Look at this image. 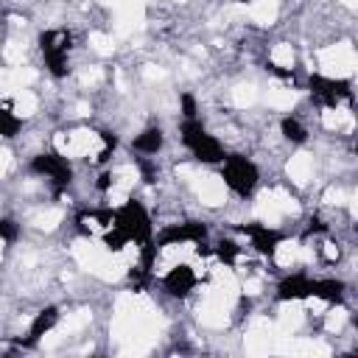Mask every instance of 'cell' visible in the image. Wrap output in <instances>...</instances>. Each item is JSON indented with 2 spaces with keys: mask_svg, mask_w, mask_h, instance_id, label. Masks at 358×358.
Instances as JSON below:
<instances>
[{
  "mask_svg": "<svg viewBox=\"0 0 358 358\" xmlns=\"http://www.w3.org/2000/svg\"><path fill=\"white\" fill-rule=\"evenodd\" d=\"M221 176H224V182H227V187H229L232 193L243 196V199L252 196L255 187H257V182H260V173H257L255 162L246 159L243 154H229V157H224V162H221Z\"/></svg>",
  "mask_w": 358,
  "mask_h": 358,
  "instance_id": "obj_1",
  "label": "cell"
},
{
  "mask_svg": "<svg viewBox=\"0 0 358 358\" xmlns=\"http://www.w3.org/2000/svg\"><path fill=\"white\" fill-rule=\"evenodd\" d=\"M182 143L193 151V157L199 162H224V157H227L221 143L213 134H207V129L196 117H185V123H182Z\"/></svg>",
  "mask_w": 358,
  "mask_h": 358,
  "instance_id": "obj_2",
  "label": "cell"
},
{
  "mask_svg": "<svg viewBox=\"0 0 358 358\" xmlns=\"http://www.w3.org/2000/svg\"><path fill=\"white\" fill-rule=\"evenodd\" d=\"M70 31H62V28H50L39 36V50H42V59H45V67L53 78H62L67 76V53H70Z\"/></svg>",
  "mask_w": 358,
  "mask_h": 358,
  "instance_id": "obj_3",
  "label": "cell"
},
{
  "mask_svg": "<svg viewBox=\"0 0 358 358\" xmlns=\"http://www.w3.org/2000/svg\"><path fill=\"white\" fill-rule=\"evenodd\" d=\"M129 241L134 243H148L151 241V218L145 213V207L137 199H129L123 207L115 210V224Z\"/></svg>",
  "mask_w": 358,
  "mask_h": 358,
  "instance_id": "obj_4",
  "label": "cell"
},
{
  "mask_svg": "<svg viewBox=\"0 0 358 358\" xmlns=\"http://www.w3.org/2000/svg\"><path fill=\"white\" fill-rule=\"evenodd\" d=\"M31 171H34V173L48 176V179L53 182V190H56V193L67 190V185L73 182V168H70L67 157L53 154V151H50V154H39V157H34Z\"/></svg>",
  "mask_w": 358,
  "mask_h": 358,
  "instance_id": "obj_5",
  "label": "cell"
},
{
  "mask_svg": "<svg viewBox=\"0 0 358 358\" xmlns=\"http://www.w3.org/2000/svg\"><path fill=\"white\" fill-rule=\"evenodd\" d=\"M308 87H310L313 101H319L322 106H338V101H350V98H352L350 81H344V78L310 76V78H308Z\"/></svg>",
  "mask_w": 358,
  "mask_h": 358,
  "instance_id": "obj_6",
  "label": "cell"
},
{
  "mask_svg": "<svg viewBox=\"0 0 358 358\" xmlns=\"http://www.w3.org/2000/svg\"><path fill=\"white\" fill-rule=\"evenodd\" d=\"M241 232L252 238V246H255L260 255H274L277 246H280V241H282V232H277V229H271V227H266V224H257V221H255V224H243Z\"/></svg>",
  "mask_w": 358,
  "mask_h": 358,
  "instance_id": "obj_7",
  "label": "cell"
},
{
  "mask_svg": "<svg viewBox=\"0 0 358 358\" xmlns=\"http://www.w3.org/2000/svg\"><path fill=\"white\" fill-rule=\"evenodd\" d=\"M207 235V227L199 224V221H187V224H179V227H168L159 238H157V246H171V243H182V241H196L201 243Z\"/></svg>",
  "mask_w": 358,
  "mask_h": 358,
  "instance_id": "obj_8",
  "label": "cell"
},
{
  "mask_svg": "<svg viewBox=\"0 0 358 358\" xmlns=\"http://www.w3.org/2000/svg\"><path fill=\"white\" fill-rule=\"evenodd\" d=\"M193 285H196V274L190 266H173L162 280V288L171 296H187L193 291Z\"/></svg>",
  "mask_w": 358,
  "mask_h": 358,
  "instance_id": "obj_9",
  "label": "cell"
},
{
  "mask_svg": "<svg viewBox=\"0 0 358 358\" xmlns=\"http://www.w3.org/2000/svg\"><path fill=\"white\" fill-rule=\"evenodd\" d=\"M313 288H316V280H310L305 274H291L277 285V296L280 299H308V296H313Z\"/></svg>",
  "mask_w": 358,
  "mask_h": 358,
  "instance_id": "obj_10",
  "label": "cell"
},
{
  "mask_svg": "<svg viewBox=\"0 0 358 358\" xmlns=\"http://www.w3.org/2000/svg\"><path fill=\"white\" fill-rule=\"evenodd\" d=\"M56 319H59V310L56 308H45V310H39L36 316H34V322H31V330H28V338L22 341V347H34L53 324H56Z\"/></svg>",
  "mask_w": 358,
  "mask_h": 358,
  "instance_id": "obj_11",
  "label": "cell"
},
{
  "mask_svg": "<svg viewBox=\"0 0 358 358\" xmlns=\"http://www.w3.org/2000/svg\"><path fill=\"white\" fill-rule=\"evenodd\" d=\"M131 148L140 151V154H157V151L162 148V129H159V126H148L143 134L134 137Z\"/></svg>",
  "mask_w": 358,
  "mask_h": 358,
  "instance_id": "obj_12",
  "label": "cell"
},
{
  "mask_svg": "<svg viewBox=\"0 0 358 358\" xmlns=\"http://www.w3.org/2000/svg\"><path fill=\"white\" fill-rule=\"evenodd\" d=\"M313 296H322V299H327V302H341V296H344V282H338V280H316Z\"/></svg>",
  "mask_w": 358,
  "mask_h": 358,
  "instance_id": "obj_13",
  "label": "cell"
},
{
  "mask_svg": "<svg viewBox=\"0 0 358 358\" xmlns=\"http://www.w3.org/2000/svg\"><path fill=\"white\" fill-rule=\"evenodd\" d=\"M282 134H285V140H291V143H305L308 140V131H305V126L296 120V117H282Z\"/></svg>",
  "mask_w": 358,
  "mask_h": 358,
  "instance_id": "obj_14",
  "label": "cell"
},
{
  "mask_svg": "<svg viewBox=\"0 0 358 358\" xmlns=\"http://www.w3.org/2000/svg\"><path fill=\"white\" fill-rule=\"evenodd\" d=\"M0 120H3V129H0V131H3V137H14V134L20 131V126H22V120H20V117L11 112V106H8V103L3 106Z\"/></svg>",
  "mask_w": 358,
  "mask_h": 358,
  "instance_id": "obj_15",
  "label": "cell"
},
{
  "mask_svg": "<svg viewBox=\"0 0 358 358\" xmlns=\"http://www.w3.org/2000/svg\"><path fill=\"white\" fill-rule=\"evenodd\" d=\"M215 255H218L227 266H232V263H235V257H238V246H235L232 241H221V243L215 246Z\"/></svg>",
  "mask_w": 358,
  "mask_h": 358,
  "instance_id": "obj_16",
  "label": "cell"
},
{
  "mask_svg": "<svg viewBox=\"0 0 358 358\" xmlns=\"http://www.w3.org/2000/svg\"><path fill=\"white\" fill-rule=\"evenodd\" d=\"M101 140H103V151H101L98 162H106V159H109V154H112V151H115V145H117V137H115V134H109V131H101Z\"/></svg>",
  "mask_w": 358,
  "mask_h": 358,
  "instance_id": "obj_17",
  "label": "cell"
},
{
  "mask_svg": "<svg viewBox=\"0 0 358 358\" xmlns=\"http://www.w3.org/2000/svg\"><path fill=\"white\" fill-rule=\"evenodd\" d=\"M0 229H3V241H6V246H11V243H14V238H17V224H14L11 218H3Z\"/></svg>",
  "mask_w": 358,
  "mask_h": 358,
  "instance_id": "obj_18",
  "label": "cell"
},
{
  "mask_svg": "<svg viewBox=\"0 0 358 358\" xmlns=\"http://www.w3.org/2000/svg\"><path fill=\"white\" fill-rule=\"evenodd\" d=\"M182 109H185V117H196V101H193V95H182Z\"/></svg>",
  "mask_w": 358,
  "mask_h": 358,
  "instance_id": "obj_19",
  "label": "cell"
},
{
  "mask_svg": "<svg viewBox=\"0 0 358 358\" xmlns=\"http://www.w3.org/2000/svg\"><path fill=\"white\" fill-rule=\"evenodd\" d=\"M266 70H268V73H274V76H282V78H288V76H291L288 70H282V67H277L274 62H266Z\"/></svg>",
  "mask_w": 358,
  "mask_h": 358,
  "instance_id": "obj_20",
  "label": "cell"
},
{
  "mask_svg": "<svg viewBox=\"0 0 358 358\" xmlns=\"http://www.w3.org/2000/svg\"><path fill=\"white\" fill-rule=\"evenodd\" d=\"M109 179H112V176H109V173H103V176H101V182H98V190H106V187H109Z\"/></svg>",
  "mask_w": 358,
  "mask_h": 358,
  "instance_id": "obj_21",
  "label": "cell"
},
{
  "mask_svg": "<svg viewBox=\"0 0 358 358\" xmlns=\"http://www.w3.org/2000/svg\"><path fill=\"white\" fill-rule=\"evenodd\" d=\"M355 327H358V319H355Z\"/></svg>",
  "mask_w": 358,
  "mask_h": 358,
  "instance_id": "obj_22",
  "label": "cell"
},
{
  "mask_svg": "<svg viewBox=\"0 0 358 358\" xmlns=\"http://www.w3.org/2000/svg\"><path fill=\"white\" fill-rule=\"evenodd\" d=\"M355 151H358V145H355Z\"/></svg>",
  "mask_w": 358,
  "mask_h": 358,
  "instance_id": "obj_23",
  "label": "cell"
}]
</instances>
